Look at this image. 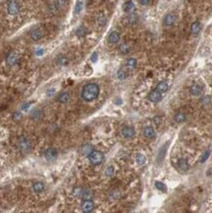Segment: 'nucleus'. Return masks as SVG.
<instances>
[{
	"mask_svg": "<svg viewBox=\"0 0 212 213\" xmlns=\"http://www.w3.org/2000/svg\"><path fill=\"white\" fill-rule=\"evenodd\" d=\"M99 94V87L96 84H87L83 87L82 98L84 101H93Z\"/></svg>",
	"mask_w": 212,
	"mask_h": 213,
	"instance_id": "f257e3e1",
	"label": "nucleus"
},
{
	"mask_svg": "<svg viewBox=\"0 0 212 213\" xmlns=\"http://www.w3.org/2000/svg\"><path fill=\"white\" fill-rule=\"evenodd\" d=\"M104 159V156L103 153L98 150H93L88 155V160L93 165H98L102 163Z\"/></svg>",
	"mask_w": 212,
	"mask_h": 213,
	"instance_id": "f03ea898",
	"label": "nucleus"
},
{
	"mask_svg": "<svg viewBox=\"0 0 212 213\" xmlns=\"http://www.w3.org/2000/svg\"><path fill=\"white\" fill-rule=\"evenodd\" d=\"M18 147L22 153H28L31 150V143L26 138H21L18 141Z\"/></svg>",
	"mask_w": 212,
	"mask_h": 213,
	"instance_id": "7ed1b4c3",
	"label": "nucleus"
},
{
	"mask_svg": "<svg viewBox=\"0 0 212 213\" xmlns=\"http://www.w3.org/2000/svg\"><path fill=\"white\" fill-rule=\"evenodd\" d=\"M7 11L12 16L17 15L20 11V4L17 0H10L7 5Z\"/></svg>",
	"mask_w": 212,
	"mask_h": 213,
	"instance_id": "20e7f679",
	"label": "nucleus"
},
{
	"mask_svg": "<svg viewBox=\"0 0 212 213\" xmlns=\"http://www.w3.org/2000/svg\"><path fill=\"white\" fill-rule=\"evenodd\" d=\"M147 98H148V100L149 101L156 103V102H159L162 99V94H161V92L158 91L157 90H152V91H150L149 93H148Z\"/></svg>",
	"mask_w": 212,
	"mask_h": 213,
	"instance_id": "39448f33",
	"label": "nucleus"
},
{
	"mask_svg": "<svg viewBox=\"0 0 212 213\" xmlns=\"http://www.w3.org/2000/svg\"><path fill=\"white\" fill-rule=\"evenodd\" d=\"M43 35H44L43 30H42L41 28H37V29H34L33 31H31V40H33L37 41V40H41V38L43 37Z\"/></svg>",
	"mask_w": 212,
	"mask_h": 213,
	"instance_id": "423d86ee",
	"label": "nucleus"
},
{
	"mask_svg": "<svg viewBox=\"0 0 212 213\" xmlns=\"http://www.w3.org/2000/svg\"><path fill=\"white\" fill-rule=\"evenodd\" d=\"M136 132L133 127H124L122 129V136L125 138H132L135 137Z\"/></svg>",
	"mask_w": 212,
	"mask_h": 213,
	"instance_id": "0eeeda50",
	"label": "nucleus"
},
{
	"mask_svg": "<svg viewBox=\"0 0 212 213\" xmlns=\"http://www.w3.org/2000/svg\"><path fill=\"white\" fill-rule=\"evenodd\" d=\"M82 210L84 213H88V212H91L93 210L94 208V204L93 202L91 201L90 200H84V201L82 203Z\"/></svg>",
	"mask_w": 212,
	"mask_h": 213,
	"instance_id": "6e6552de",
	"label": "nucleus"
},
{
	"mask_svg": "<svg viewBox=\"0 0 212 213\" xmlns=\"http://www.w3.org/2000/svg\"><path fill=\"white\" fill-rule=\"evenodd\" d=\"M57 154H58L57 150H56L55 148L50 147V148H48V149H46V151H45V153H44V156L48 161H53V160H55L56 157H57Z\"/></svg>",
	"mask_w": 212,
	"mask_h": 213,
	"instance_id": "1a4fd4ad",
	"label": "nucleus"
},
{
	"mask_svg": "<svg viewBox=\"0 0 212 213\" xmlns=\"http://www.w3.org/2000/svg\"><path fill=\"white\" fill-rule=\"evenodd\" d=\"M190 92L193 96H200V94L202 93V87L199 84H193L190 87Z\"/></svg>",
	"mask_w": 212,
	"mask_h": 213,
	"instance_id": "9d476101",
	"label": "nucleus"
},
{
	"mask_svg": "<svg viewBox=\"0 0 212 213\" xmlns=\"http://www.w3.org/2000/svg\"><path fill=\"white\" fill-rule=\"evenodd\" d=\"M175 22H176V16L172 13L167 14V15L165 16L164 20H163L164 26H167V27H170V26H172V25H174Z\"/></svg>",
	"mask_w": 212,
	"mask_h": 213,
	"instance_id": "9b49d317",
	"label": "nucleus"
},
{
	"mask_svg": "<svg viewBox=\"0 0 212 213\" xmlns=\"http://www.w3.org/2000/svg\"><path fill=\"white\" fill-rule=\"evenodd\" d=\"M18 60H19V56H18V54L16 52H12L8 55V57L6 59V62L9 66H14L17 64Z\"/></svg>",
	"mask_w": 212,
	"mask_h": 213,
	"instance_id": "f8f14e48",
	"label": "nucleus"
},
{
	"mask_svg": "<svg viewBox=\"0 0 212 213\" xmlns=\"http://www.w3.org/2000/svg\"><path fill=\"white\" fill-rule=\"evenodd\" d=\"M201 29H202V25H201L200 22L199 21H196V22H193L192 24V26H190V31H192V34L193 35H196L200 33Z\"/></svg>",
	"mask_w": 212,
	"mask_h": 213,
	"instance_id": "ddd939ff",
	"label": "nucleus"
},
{
	"mask_svg": "<svg viewBox=\"0 0 212 213\" xmlns=\"http://www.w3.org/2000/svg\"><path fill=\"white\" fill-rule=\"evenodd\" d=\"M93 150V148L90 144H84V145H82V147L80 148V153L84 156V155L88 156Z\"/></svg>",
	"mask_w": 212,
	"mask_h": 213,
	"instance_id": "4468645a",
	"label": "nucleus"
},
{
	"mask_svg": "<svg viewBox=\"0 0 212 213\" xmlns=\"http://www.w3.org/2000/svg\"><path fill=\"white\" fill-rule=\"evenodd\" d=\"M119 40H120V34H119V33H117V31H112V33L109 34L108 41L110 42V43L115 44V43H117V42H119Z\"/></svg>",
	"mask_w": 212,
	"mask_h": 213,
	"instance_id": "2eb2a0df",
	"label": "nucleus"
},
{
	"mask_svg": "<svg viewBox=\"0 0 212 213\" xmlns=\"http://www.w3.org/2000/svg\"><path fill=\"white\" fill-rule=\"evenodd\" d=\"M135 8H136V6H135V4H134V2L132 1V0H129V1H127L125 4L123 5L124 11L127 12V13L133 12L134 10H135Z\"/></svg>",
	"mask_w": 212,
	"mask_h": 213,
	"instance_id": "dca6fc26",
	"label": "nucleus"
},
{
	"mask_svg": "<svg viewBox=\"0 0 212 213\" xmlns=\"http://www.w3.org/2000/svg\"><path fill=\"white\" fill-rule=\"evenodd\" d=\"M143 135L144 137L147 138H153L155 137V132L151 127H146V129L143 130Z\"/></svg>",
	"mask_w": 212,
	"mask_h": 213,
	"instance_id": "f3484780",
	"label": "nucleus"
},
{
	"mask_svg": "<svg viewBox=\"0 0 212 213\" xmlns=\"http://www.w3.org/2000/svg\"><path fill=\"white\" fill-rule=\"evenodd\" d=\"M166 150H167V144H164L163 146H162L160 149H159V152H158V158L157 160L159 162H162L164 160V157H165V153H166Z\"/></svg>",
	"mask_w": 212,
	"mask_h": 213,
	"instance_id": "a211bd4d",
	"label": "nucleus"
},
{
	"mask_svg": "<svg viewBox=\"0 0 212 213\" xmlns=\"http://www.w3.org/2000/svg\"><path fill=\"white\" fill-rule=\"evenodd\" d=\"M56 63H57L59 66H66V65H68L69 60H68V58L66 57V56L60 55L57 57V59H56Z\"/></svg>",
	"mask_w": 212,
	"mask_h": 213,
	"instance_id": "6ab92c4d",
	"label": "nucleus"
},
{
	"mask_svg": "<svg viewBox=\"0 0 212 213\" xmlns=\"http://www.w3.org/2000/svg\"><path fill=\"white\" fill-rule=\"evenodd\" d=\"M168 84L167 83H165V81H160V83H158L157 84V86H156V90L158 91H160L161 93L162 92H166L168 90Z\"/></svg>",
	"mask_w": 212,
	"mask_h": 213,
	"instance_id": "aec40b11",
	"label": "nucleus"
},
{
	"mask_svg": "<svg viewBox=\"0 0 212 213\" xmlns=\"http://www.w3.org/2000/svg\"><path fill=\"white\" fill-rule=\"evenodd\" d=\"M178 166H179L180 169L183 170V171H187V170H188L189 167H190L188 161H187L186 159H184V158H181L178 161Z\"/></svg>",
	"mask_w": 212,
	"mask_h": 213,
	"instance_id": "412c9836",
	"label": "nucleus"
},
{
	"mask_svg": "<svg viewBox=\"0 0 212 213\" xmlns=\"http://www.w3.org/2000/svg\"><path fill=\"white\" fill-rule=\"evenodd\" d=\"M69 99H70V95L68 92H64V93H61L59 95V97H58V101L60 102V103H63V104H65L67 103V102L69 101Z\"/></svg>",
	"mask_w": 212,
	"mask_h": 213,
	"instance_id": "4be33fe9",
	"label": "nucleus"
},
{
	"mask_svg": "<svg viewBox=\"0 0 212 213\" xmlns=\"http://www.w3.org/2000/svg\"><path fill=\"white\" fill-rule=\"evenodd\" d=\"M40 115H41L40 110H38V109H34L33 111L31 112V120H34V121H37V120H40Z\"/></svg>",
	"mask_w": 212,
	"mask_h": 213,
	"instance_id": "5701e85b",
	"label": "nucleus"
},
{
	"mask_svg": "<svg viewBox=\"0 0 212 213\" xmlns=\"http://www.w3.org/2000/svg\"><path fill=\"white\" fill-rule=\"evenodd\" d=\"M55 4H56V6L58 7L59 10L64 9V8H66L67 6H68L69 0H56V1H55Z\"/></svg>",
	"mask_w": 212,
	"mask_h": 213,
	"instance_id": "b1692460",
	"label": "nucleus"
},
{
	"mask_svg": "<svg viewBox=\"0 0 212 213\" xmlns=\"http://www.w3.org/2000/svg\"><path fill=\"white\" fill-rule=\"evenodd\" d=\"M137 65V61L135 58H130L127 60V62H126V66L128 67L129 69H135Z\"/></svg>",
	"mask_w": 212,
	"mask_h": 213,
	"instance_id": "393cba45",
	"label": "nucleus"
},
{
	"mask_svg": "<svg viewBox=\"0 0 212 213\" xmlns=\"http://www.w3.org/2000/svg\"><path fill=\"white\" fill-rule=\"evenodd\" d=\"M175 121L177 123H183L186 121V114L183 112H179L175 115Z\"/></svg>",
	"mask_w": 212,
	"mask_h": 213,
	"instance_id": "a878e982",
	"label": "nucleus"
},
{
	"mask_svg": "<svg viewBox=\"0 0 212 213\" xmlns=\"http://www.w3.org/2000/svg\"><path fill=\"white\" fill-rule=\"evenodd\" d=\"M33 188H34V191H35V193H41V191L44 190V185H43V183H41V182H37V183L34 184Z\"/></svg>",
	"mask_w": 212,
	"mask_h": 213,
	"instance_id": "bb28decb",
	"label": "nucleus"
},
{
	"mask_svg": "<svg viewBox=\"0 0 212 213\" xmlns=\"http://www.w3.org/2000/svg\"><path fill=\"white\" fill-rule=\"evenodd\" d=\"M106 23H107V19H106V17L103 14H101V15L97 17V24L99 25L100 27H104Z\"/></svg>",
	"mask_w": 212,
	"mask_h": 213,
	"instance_id": "cd10ccee",
	"label": "nucleus"
},
{
	"mask_svg": "<svg viewBox=\"0 0 212 213\" xmlns=\"http://www.w3.org/2000/svg\"><path fill=\"white\" fill-rule=\"evenodd\" d=\"M136 160H137V163L139 165H143V164H146V156H144L143 154H137V158H136Z\"/></svg>",
	"mask_w": 212,
	"mask_h": 213,
	"instance_id": "c85d7f7f",
	"label": "nucleus"
},
{
	"mask_svg": "<svg viewBox=\"0 0 212 213\" xmlns=\"http://www.w3.org/2000/svg\"><path fill=\"white\" fill-rule=\"evenodd\" d=\"M155 188L158 190L162 191V193H165L166 191H167V188H166V185L163 184L162 182H155Z\"/></svg>",
	"mask_w": 212,
	"mask_h": 213,
	"instance_id": "c756f323",
	"label": "nucleus"
},
{
	"mask_svg": "<svg viewBox=\"0 0 212 213\" xmlns=\"http://www.w3.org/2000/svg\"><path fill=\"white\" fill-rule=\"evenodd\" d=\"M93 197V194L90 190H83V194H82V198L84 200H90Z\"/></svg>",
	"mask_w": 212,
	"mask_h": 213,
	"instance_id": "7c9ffc66",
	"label": "nucleus"
},
{
	"mask_svg": "<svg viewBox=\"0 0 212 213\" xmlns=\"http://www.w3.org/2000/svg\"><path fill=\"white\" fill-rule=\"evenodd\" d=\"M120 51H121V53H123V54H127V53H129L130 52V47H129V45L127 44V43H122L121 45H120Z\"/></svg>",
	"mask_w": 212,
	"mask_h": 213,
	"instance_id": "2f4dec72",
	"label": "nucleus"
},
{
	"mask_svg": "<svg viewBox=\"0 0 212 213\" xmlns=\"http://www.w3.org/2000/svg\"><path fill=\"white\" fill-rule=\"evenodd\" d=\"M210 153H211L210 150H206L202 155H201V157H200V159H199V162H200V163H204V162H205L207 159L209 158Z\"/></svg>",
	"mask_w": 212,
	"mask_h": 213,
	"instance_id": "473e14b6",
	"label": "nucleus"
},
{
	"mask_svg": "<svg viewBox=\"0 0 212 213\" xmlns=\"http://www.w3.org/2000/svg\"><path fill=\"white\" fill-rule=\"evenodd\" d=\"M117 77H118L119 80H125L126 78H127L126 71H124L123 69H120V70L118 71V73H117Z\"/></svg>",
	"mask_w": 212,
	"mask_h": 213,
	"instance_id": "72a5a7b5",
	"label": "nucleus"
},
{
	"mask_svg": "<svg viewBox=\"0 0 212 213\" xmlns=\"http://www.w3.org/2000/svg\"><path fill=\"white\" fill-rule=\"evenodd\" d=\"M73 194H74V196H75L76 197H82L83 189H81V188H76V189H74Z\"/></svg>",
	"mask_w": 212,
	"mask_h": 213,
	"instance_id": "f704fd0d",
	"label": "nucleus"
},
{
	"mask_svg": "<svg viewBox=\"0 0 212 213\" xmlns=\"http://www.w3.org/2000/svg\"><path fill=\"white\" fill-rule=\"evenodd\" d=\"M128 21H129V24L131 25H134L137 22V16L135 15V14H132V15H130L128 17Z\"/></svg>",
	"mask_w": 212,
	"mask_h": 213,
	"instance_id": "c9c22d12",
	"label": "nucleus"
},
{
	"mask_svg": "<svg viewBox=\"0 0 212 213\" xmlns=\"http://www.w3.org/2000/svg\"><path fill=\"white\" fill-rule=\"evenodd\" d=\"M113 174H114V168L112 167V166H109V167L106 168L105 170V175L107 177H111L113 176Z\"/></svg>",
	"mask_w": 212,
	"mask_h": 213,
	"instance_id": "e433bc0d",
	"label": "nucleus"
},
{
	"mask_svg": "<svg viewBox=\"0 0 212 213\" xmlns=\"http://www.w3.org/2000/svg\"><path fill=\"white\" fill-rule=\"evenodd\" d=\"M76 34L78 35V37H84V35L86 34V30H84V27H80L79 29L77 30Z\"/></svg>",
	"mask_w": 212,
	"mask_h": 213,
	"instance_id": "4c0bfd02",
	"label": "nucleus"
},
{
	"mask_svg": "<svg viewBox=\"0 0 212 213\" xmlns=\"http://www.w3.org/2000/svg\"><path fill=\"white\" fill-rule=\"evenodd\" d=\"M210 101H211V98H210L209 95H205V96H203L202 98H201V103H202L203 105L209 104Z\"/></svg>",
	"mask_w": 212,
	"mask_h": 213,
	"instance_id": "58836bf2",
	"label": "nucleus"
},
{
	"mask_svg": "<svg viewBox=\"0 0 212 213\" xmlns=\"http://www.w3.org/2000/svg\"><path fill=\"white\" fill-rule=\"evenodd\" d=\"M82 9H83V3L81 1H78L76 4V7H75V13L79 14L81 11H82Z\"/></svg>",
	"mask_w": 212,
	"mask_h": 213,
	"instance_id": "ea45409f",
	"label": "nucleus"
},
{
	"mask_svg": "<svg viewBox=\"0 0 212 213\" xmlns=\"http://www.w3.org/2000/svg\"><path fill=\"white\" fill-rule=\"evenodd\" d=\"M97 58H98L97 53H96V52H93V55H91V57H90L91 61H93V62H96V61H97Z\"/></svg>",
	"mask_w": 212,
	"mask_h": 213,
	"instance_id": "a19ab883",
	"label": "nucleus"
},
{
	"mask_svg": "<svg viewBox=\"0 0 212 213\" xmlns=\"http://www.w3.org/2000/svg\"><path fill=\"white\" fill-rule=\"evenodd\" d=\"M54 93H55V88H49V90H47V92H46L47 96H52Z\"/></svg>",
	"mask_w": 212,
	"mask_h": 213,
	"instance_id": "79ce46f5",
	"label": "nucleus"
},
{
	"mask_svg": "<svg viewBox=\"0 0 212 213\" xmlns=\"http://www.w3.org/2000/svg\"><path fill=\"white\" fill-rule=\"evenodd\" d=\"M151 0H139V2H140V4L141 5H147V4H149Z\"/></svg>",
	"mask_w": 212,
	"mask_h": 213,
	"instance_id": "37998d69",
	"label": "nucleus"
},
{
	"mask_svg": "<svg viewBox=\"0 0 212 213\" xmlns=\"http://www.w3.org/2000/svg\"><path fill=\"white\" fill-rule=\"evenodd\" d=\"M21 117H22V114H20L19 112H17V113H15V115L13 116V119L14 120H18V119H20Z\"/></svg>",
	"mask_w": 212,
	"mask_h": 213,
	"instance_id": "c03bdc74",
	"label": "nucleus"
},
{
	"mask_svg": "<svg viewBox=\"0 0 212 213\" xmlns=\"http://www.w3.org/2000/svg\"><path fill=\"white\" fill-rule=\"evenodd\" d=\"M42 54H43V49H38V50L37 51V56H41Z\"/></svg>",
	"mask_w": 212,
	"mask_h": 213,
	"instance_id": "a18cd8bd",
	"label": "nucleus"
},
{
	"mask_svg": "<svg viewBox=\"0 0 212 213\" xmlns=\"http://www.w3.org/2000/svg\"><path fill=\"white\" fill-rule=\"evenodd\" d=\"M154 123L156 124V125H158L159 123H160V118H159V117H156V118H154Z\"/></svg>",
	"mask_w": 212,
	"mask_h": 213,
	"instance_id": "49530a36",
	"label": "nucleus"
},
{
	"mask_svg": "<svg viewBox=\"0 0 212 213\" xmlns=\"http://www.w3.org/2000/svg\"><path fill=\"white\" fill-rule=\"evenodd\" d=\"M29 106H30V103H27V104H25L23 107H22V110H27L28 108H29Z\"/></svg>",
	"mask_w": 212,
	"mask_h": 213,
	"instance_id": "de8ad7c7",
	"label": "nucleus"
},
{
	"mask_svg": "<svg viewBox=\"0 0 212 213\" xmlns=\"http://www.w3.org/2000/svg\"><path fill=\"white\" fill-rule=\"evenodd\" d=\"M121 103H122L121 99H118V100H116V104H121Z\"/></svg>",
	"mask_w": 212,
	"mask_h": 213,
	"instance_id": "09e8293b",
	"label": "nucleus"
}]
</instances>
